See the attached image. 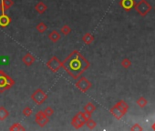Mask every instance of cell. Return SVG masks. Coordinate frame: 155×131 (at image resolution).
<instances>
[{"label": "cell", "instance_id": "obj_1", "mask_svg": "<svg viewBox=\"0 0 155 131\" xmlns=\"http://www.w3.org/2000/svg\"><path fill=\"white\" fill-rule=\"evenodd\" d=\"M90 67V63L78 50L72 51L62 62V68L69 76L78 79Z\"/></svg>", "mask_w": 155, "mask_h": 131}, {"label": "cell", "instance_id": "obj_2", "mask_svg": "<svg viewBox=\"0 0 155 131\" xmlns=\"http://www.w3.org/2000/svg\"><path fill=\"white\" fill-rule=\"evenodd\" d=\"M15 84L14 79L8 75L0 69V93H4L6 90L10 89Z\"/></svg>", "mask_w": 155, "mask_h": 131}, {"label": "cell", "instance_id": "obj_3", "mask_svg": "<svg viewBox=\"0 0 155 131\" xmlns=\"http://www.w3.org/2000/svg\"><path fill=\"white\" fill-rule=\"evenodd\" d=\"M89 118H90V117L87 116V114L85 113L84 111L83 112L79 111V112H78L76 116H74V117H72V119H71V125H72V127H74V128L79 129V128H81L82 127L85 125L86 121Z\"/></svg>", "mask_w": 155, "mask_h": 131}, {"label": "cell", "instance_id": "obj_4", "mask_svg": "<svg viewBox=\"0 0 155 131\" xmlns=\"http://www.w3.org/2000/svg\"><path fill=\"white\" fill-rule=\"evenodd\" d=\"M135 10L138 12L141 16H145L151 10V6L146 1V0H141V1L134 6Z\"/></svg>", "mask_w": 155, "mask_h": 131}, {"label": "cell", "instance_id": "obj_5", "mask_svg": "<svg viewBox=\"0 0 155 131\" xmlns=\"http://www.w3.org/2000/svg\"><path fill=\"white\" fill-rule=\"evenodd\" d=\"M75 86L76 88L81 91L82 93H86L89 89L91 88V87H92V84H91V82L85 77H79L78 78V81L75 83Z\"/></svg>", "mask_w": 155, "mask_h": 131}, {"label": "cell", "instance_id": "obj_6", "mask_svg": "<svg viewBox=\"0 0 155 131\" xmlns=\"http://www.w3.org/2000/svg\"><path fill=\"white\" fill-rule=\"evenodd\" d=\"M31 99L36 103V105L40 106L48 99V95L46 94L42 89L38 88L36 90H35L34 93L31 95Z\"/></svg>", "mask_w": 155, "mask_h": 131}, {"label": "cell", "instance_id": "obj_7", "mask_svg": "<svg viewBox=\"0 0 155 131\" xmlns=\"http://www.w3.org/2000/svg\"><path fill=\"white\" fill-rule=\"evenodd\" d=\"M47 67L53 73H58L59 70L62 67V62L56 57V56H53V57L47 62Z\"/></svg>", "mask_w": 155, "mask_h": 131}, {"label": "cell", "instance_id": "obj_8", "mask_svg": "<svg viewBox=\"0 0 155 131\" xmlns=\"http://www.w3.org/2000/svg\"><path fill=\"white\" fill-rule=\"evenodd\" d=\"M35 122L40 127H44L45 126H47L49 123V118L44 113L43 110H40L35 116Z\"/></svg>", "mask_w": 155, "mask_h": 131}, {"label": "cell", "instance_id": "obj_9", "mask_svg": "<svg viewBox=\"0 0 155 131\" xmlns=\"http://www.w3.org/2000/svg\"><path fill=\"white\" fill-rule=\"evenodd\" d=\"M109 112L111 113V115L116 118V119H118V120H120V119H121L122 117H123V116L125 115V113L124 112L119 108L118 106H117V104L116 105H114L111 108V110H109Z\"/></svg>", "mask_w": 155, "mask_h": 131}, {"label": "cell", "instance_id": "obj_10", "mask_svg": "<svg viewBox=\"0 0 155 131\" xmlns=\"http://www.w3.org/2000/svg\"><path fill=\"white\" fill-rule=\"evenodd\" d=\"M14 5L13 0H1L0 2V11L1 13H6L9 8H11Z\"/></svg>", "mask_w": 155, "mask_h": 131}, {"label": "cell", "instance_id": "obj_11", "mask_svg": "<svg viewBox=\"0 0 155 131\" xmlns=\"http://www.w3.org/2000/svg\"><path fill=\"white\" fill-rule=\"evenodd\" d=\"M35 61H36V58L30 53H26L22 58V62L26 66V67H30L31 65L34 64Z\"/></svg>", "mask_w": 155, "mask_h": 131}, {"label": "cell", "instance_id": "obj_12", "mask_svg": "<svg viewBox=\"0 0 155 131\" xmlns=\"http://www.w3.org/2000/svg\"><path fill=\"white\" fill-rule=\"evenodd\" d=\"M11 22H12L11 17L6 13H2L0 15V26L1 27H6Z\"/></svg>", "mask_w": 155, "mask_h": 131}, {"label": "cell", "instance_id": "obj_13", "mask_svg": "<svg viewBox=\"0 0 155 131\" xmlns=\"http://www.w3.org/2000/svg\"><path fill=\"white\" fill-rule=\"evenodd\" d=\"M120 5L124 10L130 11L131 8L134 7L135 3H134V0H121Z\"/></svg>", "mask_w": 155, "mask_h": 131}, {"label": "cell", "instance_id": "obj_14", "mask_svg": "<svg viewBox=\"0 0 155 131\" xmlns=\"http://www.w3.org/2000/svg\"><path fill=\"white\" fill-rule=\"evenodd\" d=\"M96 110V106L93 104V103L89 102L84 106V112L87 114L88 117H91V115H92L93 112Z\"/></svg>", "mask_w": 155, "mask_h": 131}, {"label": "cell", "instance_id": "obj_15", "mask_svg": "<svg viewBox=\"0 0 155 131\" xmlns=\"http://www.w3.org/2000/svg\"><path fill=\"white\" fill-rule=\"evenodd\" d=\"M49 38L51 42L53 43H57L60 38H61V35L57 31V30H53L49 34Z\"/></svg>", "mask_w": 155, "mask_h": 131}, {"label": "cell", "instance_id": "obj_16", "mask_svg": "<svg viewBox=\"0 0 155 131\" xmlns=\"http://www.w3.org/2000/svg\"><path fill=\"white\" fill-rule=\"evenodd\" d=\"M35 9H36V11L38 12L39 14L42 15V14H44L46 11H47L48 6H47V5H45L42 1H39L38 4L35 6Z\"/></svg>", "mask_w": 155, "mask_h": 131}, {"label": "cell", "instance_id": "obj_17", "mask_svg": "<svg viewBox=\"0 0 155 131\" xmlns=\"http://www.w3.org/2000/svg\"><path fill=\"white\" fill-rule=\"evenodd\" d=\"M82 40H83V42L86 44V45H91L94 40H95V37L92 34L90 33H86L84 34V36H82Z\"/></svg>", "mask_w": 155, "mask_h": 131}, {"label": "cell", "instance_id": "obj_18", "mask_svg": "<svg viewBox=\"0 0 155 131\" xmlns=\"http://www.w3.org/2000/svg\"><path fill=\"white\" fill-rule=\"evenodd\" d=\"M9 117V111L5 107H0V121H4Z\"/></svg>", "mask_w": 155, "mask_h": 131}, {"label": "cell", "instance_id": "obj_19", "mask_svg": "<svg viewBox=\"0 0 155 131\" xmlns=\"http://www.w3.org/2000/svg\"><path fill=\"white\" fill-rule=\"evenodd\" d=\"M36 30H38L39 33L43 34L48 30V26L46 25L44 22H40L39 24H38V26H36Z\"/></svg>", "mask_w": 155, "mask_h": 131}, {"label": "cell", "instance_id": "obj_20", "mask_svg": "<svg viewBox=\"0 0 155 131\" xmlns=\"http://www.w3.org/2000/svg\"><path fill=\"white\" fill-rule=\"evenodd\" d=\"M9 130L10 131H16V130L24 131V130H26V127H23V125L20 124V123H14L10 127H9Z\"/></svg>", "mask_w": 155, "mask_h": 131}, {"label": "cell", "instance_id": "obj_21", "mask_svg": "<svg viewBox=\"0 0 155 131\" xmlns=\"http://www.w3.org/2000/svg\"><path fill=\"white\" fill-rule=\"evenodd\" d=\"M117 106L120 108L124 113L126 114L127 113V111L129 110V106H128V104L127 103L124 101V100H121V101H119L118 103H117Z\"/></svg>", "mask_w": 155, "mask_h": 131}, {"label": "cell", "instance_id": "obj_22", "mask_svg": "<svg viewBox=\"0 0 155 131\" xmlns=\"http://www.w3.org/2000/svg\"><path fill=\"white\" fill-rule=\"evenodd\" d=\"M85 125L87 126V127H88L89 129H94V128L96 127V126H97V123L95 122L93 119H91V117H90V118H89V119L86 121Z\"/></svg>", "mask_w": 155, "mask_h": 131}, {"label": "cell", "instance_id": "obj_23", "mask_svg": "<svg viewBox=\"0 0 155 131\" xmlns=\"http://www.w3.org/2000/svg\"><path fill=\"white\" fill-rule=\"evenodd\" d=\"M147 104H148L147 99L143 97H141L138 100H137V105H138L140 108H144L147 106Z\"/></svg>", "mask_w": 155, "mask_h": 131}, {"label": "cell", "instance_id": "obj_24", "mask_svg": "<svg viewBox=\"0 0 155 131\" xmlns=\"http://www.w3.org/2000/svg\"><path fill=\"white\" fill-rule=\"evenodd\" d=\"M60 32L61 34H63L64 36H67L69 35L70 32H71V27L68 25H64L62 27H61V29H60Z\"/></svg>", "mask_w": 155, "mask_h": 131}, {"label": "cell", "instance_id": "obj_25", "mask_svg": "<svg viewBox=\"0 0 155 131\" xmlns=\"http://www.w3.org/2000/svg\"><path fill=\"white\" fill-rule=\"evenodd\" d=\"M121 66L124 68H129L131 66V61L129 58H124L121 61Z\"/></svg>", "mask_w": 155, "mask_h": 131}, {"label": "cell", "instance_id": "obj_26", "mask_svg": "<svg viewBox=\"0 0 155 131\" xmlns=\"http://www.w3.org/2000/svg\"><path fill=\"white\" fill-rule=\"evenodd\" d=\"M22 113L25 117H30L32 115V109L29 107H26V108H23Z\"/></svg>", "mask_w": 155, "mask_h": 131}, {"label": "cell", "instance_id": "obj_27", "mask_svg": "<svg viewBox=\"0 0 155 131\" xmlns=\"http://www.w3.org/2000/svg\"><path fill=\"white\" fill-rule=\"evenodd\" d=\"M43 111H44V113H45L46 115H47L49 117H51V116L54 114V109H53L51 107H47V108H46Z\"/></svg>", "mask_w": 155, "mask_h": 131}, {"label": "cell", "instance_id": "obj_28", "mask_svg": "<svg viewBox=\"0 0 155 131\" xmlns=\"http://www.w3.org/2000/svg\"><path fill=\"white\" fill-rule=\"evenodd\" d=\"M131 131H137V130H140V131H141V130H143V128L139 125V124H135V125H133V127H131Z\"/></svg>", "mask_w": 155, "mask_h": 131}, {"label": "cell", "instance_id": "obj_29", "mask_svg": "<svg viewBox=\"0 0 155 131\" xmlns=\"http://www.w3.org/2000/svg\"><path fill=\"white\" fill-rule=\"evenodd\" d=\"M152 129H153V130H155V123L152 125Z\"/></svg>", "mask_w": 155, "mask_h": 131}]
</instances>
